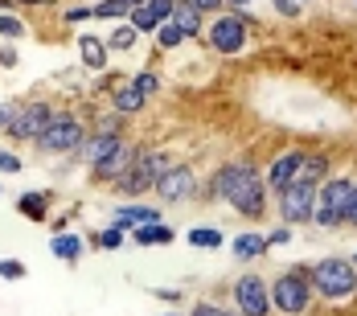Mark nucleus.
I'll return each instance as SVG.
<instances>
[{
	"instance_id": "a19ab883",
	"label": "nucleus",
	"mask_w": 357,
	"mask_h": 316,
	"mask_svg": "<svg viewBox=\"0 0 357 316\" xmlns=\"http://www.w3.org/2000/svg\"><path fill=\"white\" fill-rule=\"evenodd\" d=\"M152 296H156V300H165L169 308H177L181 300H185V296H181L177 287H152Z\"/></svg>"
},
{
	"instance_id": "0eeeda50",
	"label": "nucleus",
	"mask_w": 357,
	"mask_h": 316,
	"mask_svg": "<svg viewBox=\"0 0 357 316\" xmlns=\"http://www.w3.org/2000/svg\"><path fill=\"white\" fill-rule=\"evenodd\" d=\"M271 210L275 218L291 226V230H300V226H312V210H317V185H308V181H291L284 193H275L271 197Z\"/></svg>"
},
{
	"instance_id": "412c9836",
	"label": "nucleus",
	"mask_w": 357,
	"mask_h": 316,
	"mask_svg": "<svg viewBox=\"0 0 357 316\" xmlns=\"http://www.w3.org/2000/svg\"><path fill=\"white\" fill-rule=\"evenodd\" d=\"M128 239H132L136 246H169L173 239H177V230H173L165 218H156V222H144V226H136Z\"/></svg>"
},
{
	"instance_id": "c85d7f7f",
	"label": "nucleus",
	"mask_w": 357,
	"mask_h": 316,
	"mask_svg": "<svg viewBox=\"0 0 357 316\" xmlns=\"http://www.w3.org/2000/svg\"><path fill=\"white\" fill-rule=\"evenodd\" d=\"M128 4L123 0H91V17L95 21H128Z\"/></svg>"
},
{
	"instance_id": "473e14b6",
	"label": "nucleus",
	"mask_w": 357,
	"mask_h": 316,
	"mask_svg": "<svg viewBox=\"0 0 357 316\" xmlns=\"http://www.w3.org/2000/svg\"><path fill=\"white\" fill-rule=\"evenodd\" d=\"M0 173H4V176L25 173V160H21V156H17L13 148H4V144H0Z\"/></svg>"
},
{
	"instance_id": "c756f323",
	"label": "nucleus",
	"mask_w": 357,
	"mask_h": 316,
	"mask_svg": "<svg viewBox=\"0 0 357 316\" xmlns=\"http://www.w3.org/2000/svg\"><path fill=\"white\" fill-rule=\"evenodd\" d=\"M128 21L136 25V33H140V37H152V33H156V25H160V21H156V13H152L148 4H136V8L128 13Z\"/></svg>"
},
{
	"instance_id": "2eb2a0df",
	"label": "nucleus",
	"mask_w": 357,
	"mask_h": 316,
	"mask_svg": "<svg viewBox=\"0 0 357 316\" xmlns=\"http://www.w3.org/2000/svg\"><path fill=\"white\" fill-rule=\"evenodd\" d=\"M136 160H140V156H136ZM152 185H156V181H152V176L144 173L140 165H132L128 173H119V176H115V181H111L107 189L115 193V197H119V202H136V197H144V193H152Z\"/></svg>"
},
{
	"instance_id": "5701e85b",
	"label": "nucleus",
	"mask_w": 357,
	"mask_h": 316,
	"mask_svg": "<svg viewBox=\"0 0 357 316\" xmlns=\"http://www.w3.org/2000/svg\"><path fill=\"white\" fill-rule=\"evenodd\" d=\"M169 21H173L189 41H197L202 29H206V17H202V13H197V4H189V0H177V8H173V17H169Z\"/></svg>"
},
{
	"instance_id": "72a5a7b5",
	"label": "nucleus",
	"mask_w": 357,
	"mask_h": 316,
	"mask_svg": "<svg viewBox=\"0 0 357 316\" xmlns=\"http://www.w3.org/2000/svg\"><path fill=\"white\" fill-rule=\"evenodd\" d=\"M132 82L140 86V91L148 95V99H152V95H156V91L165 86V82H160V74H156V70H136V74H132Z\"/></svg>"
},
{
	"instance_id": "f704fd0d",
	"label": "nucleus",
	"mask_w": 357,
	"mask_h": 316,
	"mask_svg": "<svg viewBox=\"0 0 357 316\" xmlns=\"http://www.w3.org/2000/svg\"><path fill=\"white\" fill-rule=\"evenodd\" d=\"M189 316H238L234 308H222V304H210V300H193Z\"/></svg>"
},
{
	"instance_id": "cd10ccee",
	"label": "nucleus",
	"mask_w": 357,
	"mask_h": 316,
	"mask_svg": "<svg viewBox=\"0 0 357 316\" xmlns=\"http://www.w3.org/2000/svg\"><path fill=\"white\" fill-rule=\"evenodd\" d=\"M123 243H128V230H123L119 222H111V226H103V230L91 234V246H99V250H119Z\"/></svg>"
},
{
	"instance_id": "6ab92c4d",
	"label": "nucleus",
	"mask_w": 357,
	"mask_h": 316,
	"mask_svg": "<svg viewBox=\"0 0 357 316\" xmlns=\"http://www.w3.org/2000/svg\"><path fill=\"white\" fill-rule=\"evenodd\" d=\"M230 255H234L238 263H255V259L271 255L267 234H263V230H243V234H234V239H230Z\"/></svg>"
},
{
	"instance_id": "ddd939ff",
	"label": "nucleus",
	"mask_w": 357,
	"mask_h": 316,
	"mask_svg": "<svg viewBox=\"0 0 357 316\" xmlns=\"http://www.w3.org/2000/svg\"><path fill=\"white\" fill-rule=\"evenodd\" d=\"M119 136H123V132H115V128H99V123H91V132H86V140H82V148L74 152L70 160H78L82 169H91L95 160H103V156H107L111 148L119 144Z\"/></svg>"
},
{
	"instance_id": "bb28decb",
	"label": "nucleus",
	"mask_w": 357,
	"mask_h": 316,
	"mask_svg": "<svg viewBox=\"0 0 357 316\" xmlns=\"http://www.w3.org/2000/svg\"><path fill=\"white\" fill-rule=\"evenodd\" d=\"M152 41H156V50H160V54H177L189 37L181 33L173 21H160V25H156V33H152Z\"/></svg>"
},
{
	"instance_id": "a18cd8bd",
	"label": "nucleus",
	"mask_w": 357,
	"mask_h": 316,
	"mask_svg": "<svg viewBox=\"0 0 357 316\" xmlns=\"http://www.w3.org/2000/svg\"><path fill=\"white\" fill-rule=\"evenodd\" d=\"M13 4H17V8H21V4H25V8H54L58 0H13Z\"/></svg>"
},
{
	"instance_id": "393cba45",
	"label": "nucleus",
	"mask_w": 357,
	"mask_h": 316,
	"mask_svg": "<svg viewBox=\"0 0 357 316\" xmlns=\"http://www.w3.org/2000/svg\"><path fill=\"white\" fill-rule=\"evenodd\" d=\"M103 41H107L111 54H128V50H136V45H140V33H136V25H132V21H119Z\"/></svg>"
},
{
	"instance_id": "39448f33",
	"label": "nucleus",
	"mask_w": 357,
	"mask_h": 316,
	"mask_svg": "<svg viewBox=\"0 0 357 316\" xmlns=\"http://www.w3.org/2000/svg\"><path fill=\"white\" fill-rule=\"evenodd\" d=\"M86 123H82V115H74V111H54V119L45 123V132L33 140V152L41 156H74L82 140H86Z\"/></svg>"
},
{
	"instance_id": "e433bc0d",
	"label": "nucleus",
	"mask_w": 357,
	"mask_h": 316,
	"mask_svg": "<svg viewBox=\"0 0 357 316\" xmlns=\"http://www.w3.org/2000/svg\"><path fill=\"white\" fill-rule=\"evenodd\" d=\"M271 8H275L284 21H300V17H304V4H296V0H271Z\"/></svg>"
},
{
	"instance_id": "a878e982",
	"label": "nucleus",
	"mask_w": 357,
	"mask_h": 316,
	"mask_svg": "<svg viewBox=\"0 0 357 316\" xmlns=\"http://www.w3.org/2000/svg\"><path fill=\"white\" fill-rule=\"evenodd\" d=\"M328 169H333V156L328 152H308V160H304V169H300V181H308V185H321L328 181Z\"/></svg>"
},
{
	"instance_id": "f3484780",
	"label": "nucleus",
	"mask_w": 357,
	"mask_h": 316,
	"mask_svg": "<svg viewBox=\"0 0 357 316\" xmlns=\"http://www.w3.org/2000/svg\"><path fill=\"white\" fill-rule=\"evenodd\" d=\"M50 255L66 267H78L82 255H86V239L74 234V230H58V234H50Z\"/></svg>"
},
{
	"instance_id": "37998d69",
	"label": "nucleus",
	"mask_w": 357,
	"mask_h": 316,
	"mask_svg": "<svg viewBox=\"0 0 357 316\" xmlns=\"http://www.w3.org/2000/svg\"><path fill=\"white\" fill-rule=\"evenodd\" d=\"M189 4H197V13H202V17H214V13H222V8H226L222 0H189Z\"/></svg>"
},
{
	"instance_id": "9d476101",
	"label": "nucleus",
	"mask_w": 357,
	"mask_h": 316,
	"mask_svg": "<svg viewBox=\"0 0 357 316\" xmlns=\"http://www.w3.org/2000/svg\"><path fill=\"white\" fill-rule=\"evenodd\" d=\"M54 111L58 107L50 103V99H25V103H17V115H13V123H8L4 136L17 144H33L45 132V123L54 119Z\"/></svg>"
},
{
	"instance_id": "79ce46f5",
	"label": "nucleus",
	"mask_w": 357,
	"mask_h": 316,
	"mask_svg": "<svg viewBox=\"0 0 357 316\" xmlns=\"http://www.w3.org/2000/svg\"><path fill=\"white\" fill-rule=\"evenodd\" d=\"M345 226H354V230H357V181H354V189H349V206H345Z\"/></svg>"
},
{
	"instance_id": "b1692460",
	"label": "nucleus",
	"mask_w": 357,
	"mask_h": 316,
	"mask_svg": "<svg viewBox=\"0 0 357 316\" xmlns=\"http://www.w3.org/2000/svg\"><path fill=\"white\" fill-rule=\"evenodd\" d=\"M185 243L193 246V250H222L226 246V234L218 226H189L185 230Z\"/></svg>"
},
{
	"instance_id": "f8f14e48",
	"label": "nucleus",
	"mask_w": 357,
	"mask_h": 316,
	"mask_svg": "<svg viewBox=\"0 0 357 316\" xmlns=\"http://www.w3.org/2000/svg\"><path fill=\"white\" fill-rule=\"evenodd\" d=\"M304 160H308V152H304V148H287V152H280V156L267 165L263 181H267L271 197H275V193H284L291 181H300V169H304Z\"/></svg>"
},
{
	"instance_id": "dca6fc26",
	"label": "nucleus",
	"mask_w": 357,
	"mask_h": 316,
	"mask_svg": "<svg viewBox=\"0 0 357 316\" xmlns=\"http://www.w3.org/2000/svg\"><path fill=\"white\" fill-rule=\"evenodd\" d=\"M107 103H111V111H119L123 119H132V115H140L144 107H148V95H144L140 86L132 82V74H128V78H123V82L107 95Z\"/></svg>"
},
{
	"instance_id": "3c124183",
	"label": "nucleus",
	"mask_w": 357,
	"mask_h": 316,
	"mask_svg": "<svg viewBox=\"0 0 357 316\" xmlns=\"http://www.w3.org/2000/svg\"><path fill=\"white\" fill-rule=\"evenodd\" d=\"M296 4H312V0H296Z\"/></svg>"
},
{
	"instance_id": "09e8293b",
	"label": "nucleus",
	"mask_w": 357,
	"mask_h": 316,
	"mask_svg": "<svg viewBox=\"0 0 357 316\" xmlns=\"http://www.w3.org/2000/svg\"><path fill=\"white\" fill-rule=\"evenodd\" d=\"M123 4H128V8H136V4H144V0H123Z\"/></svg>"
},
{
	"instance_id": "8fccbe9b",
	"label": "nucleus",
	"mask_w": 357,
	"mask_h": 316,
	"mask_svg": "<svg viewBox=\"0 0 357 316\" xmlns=\"http://www.w3.org/2000/svg\"><path fill=\"white\" fill-rule=\"evenodd\" d=\"M349 259H354V267H357V250H354V255H349Z\"/></svg>"
},
{
	"instance_id": "603ef678",
	"label": "nucleus",
	"mask_w": 357,
	"mask_h": 316,
	"mask_svg": "<svg viewBox=\"0 0 357 316\" xmlns=\"http://www.w3.org/2000/svg\"><path fill=\"white\" fill-rule=\"evenodd\" d=\"M165 316H181V313H165Z\"/></svg>"
},
{
	"instance_id": "f257e3e1",
	"label": "nucleus",
	"mask_w": 357,
	"mask_h": 316,
	"mask_svg": "<svg viewBox=\"0 0 357 316\" xmlns=\"http://www.w3.org/2000/svg\"><path fill=\"white\" fill-rule=\"evenodd\" d=\"M259 181H263V169L255 156H230L202 181V197H206L202 206H234Z\"/></svg>"
},
{
	"instance_id": "864d4df0",
	"label": "nucleus",
	"mask_w": 357,
	"mask_h": 316,
	"mask_svg": "<svg viewBox=\"0 0 357 316\" xmlns=\"http://www.w3.org/2000/svg\"><path fill=\"white\" fill-rule=\"evenodd\" d=\"M354 4H357V0H354Z\"/></svg>"
},
{
	"instance_id": "9b49d317",
	"label": "nucleus",
	"mask_w": 357,
	"mask_h": 316,
	"mask_svg": "<svg viewBox=\"0 0 357 316\" xmlns=\"http://www.w3.org/2000/svg\"><path fill=\"white\" fill-rule=\"evenodd\" d=\"M140 148H144V144H136L132 136H119V144L111 148L107 156L91 165V173H86V176H91V185H111V181H115L119 173H128V169L136 165V156H140Z\"/></svg>"
},
{
	"instance_id": "a211bd4d",
	"label": "nucleus",
	"mask_w": 357,
	"mask_h": 316,
	"mask_svg": "<svg viewBox=\"0 0 357 316\" xmlns=\"http://www.w3.org/2000/svg\"><path fill=\"white\" fill-rule=\"evenodd\" d=\"M78 58H82V66L91 74H103L111 62V50L99 33H78Z\"/></svg>"
},
{
	"instance_id": "20e7f679",
	"label": "nucleus",
	"mask_w": 357,
	"mask_h": 316,
	"mask_svg": "<svg viewBox=\"0 0 357 316\" xmlns=\"http://www.w3.org/2000/svg\"><path fill=\"white\" fill-rule=\"evenodd\" d=\"M202 41L210 45V54H218V58H238V54H247V45H250V17L222 8L214 17H206Z\"/></svg>"
},
{
	"instance_id": "c9c22d12",
	"label": "nucleus",
	"mask_w": 357,
	"mask_h": 316,
	"mask_svg": "<svg viewBox=\"0 0 357 316\" xmlns=\"http://www.w3.org/2000/svg\"><path fill=\"white\" fill-rule=\"evenodd\" d=\"M291 239H296V230H291V226H284V222H280L275 230H267V246H271V250H280V246H287Z\"/></svg>"
},
{
	"instance_id": "c03bdc74",
	"label": "nucleus",
	"mask_w": 357,
	"mask_h": 316,
	"mask_svg": "<svg viewBox=\"0 0 357 316\" xmlns=\"http://www.w3.org/2000/svg\"><path fill=\"white\" fill-rule=\"evenodd\" d=\"M13 115H17V103H8V99H0V132H8V123H13Z\"/></svg>"
},
{
	"instance_id": "4468645a",
	"label": "nucleus",
	"mask_w": 357,
	"mask_h": 316,
	"mask_svg": "<svg viewBox=\"0 0 357 316\" xmlns=\"http://www.w3.org/2000/svg\"><path fill=\"white\" fill-rule=\"evenodd\" d=\"M230 210L238 213V218H243L247 226H255V222H263V218L271 213V189H267V181H259V185H255L250 193H243V197H238V202H234Z\"/></svg>"
},
{
	"instance_id": "7ed1b4c3",
	"label": "nucleus",
	"mask_w": 357,
	"mask_h": 316,
	"mask_svg": "<svg viewBox=\"0 0 357 316\" xmlns=\"http://www.w3.org/2000/svg\"><path fill=\"white\" fill-rule=\"evenodd\" d=\"M267 292H271V308H275L280 316H308L312 313V304H317L304 263L275 271V276L267 280Z\"/></svg>"
},
{
	"instance_id": "1a4fd4ad",
	"label": "nucleus",
	"mask_w": 357,
	"mask_h": 316,
	"mask_svg": "<svg viewBox=\"0 0 357 316\" xmlns=\"http://www.w3.org/2000/svg\"><path fill=\"white\" fill-rule=\"evenodd\" d=\"M230 300H234V313L238 316H275L267 280H263L259 271H243V276L234 280V287H230Z\"/></svg>"
},
{
	"instance_id": "4be33fe9",
	"label": "nucleus",
	"mask_w": 357,
	"mask_h": 316,
	"mask_svg": "<svg viewBox=\"0 0 357 316\" xmlns=\"http://www.w3.org/2000/svg\"><path fill=\"white\" fill-rule=\"evenodd\" d=\"M50 197H54L50 189H25L17 197V213L29 222H50Z\"/></svg>"
},
{
	"instance_id": "2f4dec72",
	"label": "nucleus",
	"mask_w": 357,
	"mask_h": 316,
	"mask_svg": "<svg viewBox=\"0 0 357 316\" xmlns=\"http://www.w3.org/2000/svg\"><path fill=\"white\" fill-rule=\"evenodd\" d=\"M25 276H29V267H25V259H13V255H8V259H0V280H8V283H21Z\"/></svg>"
},
{
	"instance_id": "ea45409f",
	"label": "nucleus",
	"mask_w": 357,
	"mask_h": 316,
	"mask_svg": "<svg viewBox=\"0 0 357 316\" xmlns=\"http://www.w3.org/2000/svg\"><path fill=\"white\" fill-rule=\"evenodd\" d=\"M152 13H156V21H169L173 17V8H177V0H144Z\"/></svg>"
},
{
	"instance_id": "aec40b11",
	"label": "nucleus",
	"mask_w": 357,
	"mask_h": 316,
	"mask_svg": "<svg viewBox=\"0 0 357 316\" xmlns=\"http://www.w3.org/2000/svg\"><path fill=\"white\" fill-rule=\"evenodd\" d=\"M156 218H160V210H156V206H144V202H123V206L111 210V222H119L128 234H132L136 226H144V222H156Z\"/></svg>"
},
{
	"instance_id": "49530a36",
	"label": "nucleus",
	"mask_w": 357,
	"mask_h": 316,
	"mask_svg": "<svg viewBox=\"0 0 357 316\" xmlns=\"http://www.w3.org/2000/svg\"><path fill=\"white\" fill-rule=\"evenodd\" d=\"M222 4H226L230 13H247L250 4H259V0H222Z\"/></svg>"
},
{
	"instance_id": "f03ea898",
	"label": "nucleus",
	"mask_w": 357,
	"mask_h": 316,
	"mask_svg": "<svg viewBox=\"0 0 357 316\" xmlns=\"http://www.w3.org/2000/svg\"><path fill=\"white\" fill-rule=\"evenodd\" d=\"M304 271L321 304H349L357 296V267L349 255H324L317 263H304Z\"/></svg>"
},
{
	"instance_id": "58836bf2",
	"label": "nucleus",
	"mask_w": 357,
	"mask_h": 316,
	"mask_svg": "<svg viewBox=\"0 0 357 316\" xmlns=\"http://www.w3.org/2000/svg\"><path fill=\"white\" fill-rule=\"evenodd\" d=\"M17 62H21V54H17V41H4V45H0V66H4V70H13Z\"/></svg>"
},
{
	"instance_id": "423d86ee",
	"label": "nucleus",
	"mask_w": 357,
	"mask_h": 316,
	"mask_svg": "<svg viewBox=\"0 0 357 316\" xmlns=\"http://www.w3.org/2000/svg\"><path fill=\"white\" fill-rule=\"evenodd\" d=\"M357 176L349 173H333L328 181L317 185V210H312V226L317 230H341L345 226V206H349V189Z\"/></svg>"
},
{
	"instance_id": "6e6552de",
	"label": "nucleus",
	"mask_w": 357,
	"mask_h": 316,
	"mask_svg": "<svg viewBox=\"0 0 357 316\" xmlns=\"http://www.w3.org/2000/svg\"><path fill=\"white\" fill-rule=\"evenodd\" d=\"M152 193H156L165 206H189V202L202 193V181H197V173H193V165L173 160V165L165 169V176L152 185Z\"/></svg>"
},
{
	"instance_id": "7c9ffc66",
	"label": "nucleus",
	"mask_w": 357,
	"mask_h": 316,
	"mask_svg": "<svg viewBox=\"0 0 357 316\" xmlns=\"http://www.w3.org/2000/svg\"><path fill=\"white\" fill-rule=\"evenodd\" d=\"M21 37H25V17L0 13V41H21Z\"/></svg>"
},
{
	"instance_id": "4c0bfd02",
	"label": "nucleus",
	"mask_w": 357,
	"mask_h": 316,
	"mask_svg": "<svg viewBox=\"0 0 357 316\" xmlns=\"http://www.w3.org/2000/svg\"><path fill=\"white\" fill-rule=\"evenodd\" d=\"M62 21H66V25H82V21H95V17H91V4H70V8L62 13Z\"/></svg>"
},
{
	"instance_id": "de8ad7c7",
	"label": "nucleus",
	"mask_w": 357,
	"mask_h": 316,
	"mask_svg": "<svg viewBox=\"0 0 357 316\" xmlns=\"http://www.w3.org/2000/svg\"><path fill=\"white\" fill-rule=\"evenodd\" d=\"M0 13H17V4L13 0H0Z\"/></svg>"
}]
</instances>
